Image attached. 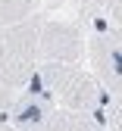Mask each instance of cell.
Masks as SVG:
<instances>
[{"instance_id": "6da1fadb", "label": "cell", "mask_w": 122, "mask_h": 131, "mask_svg": "<svg viewBox=\"0 0 122 131\" xmlns=\"http://www.w3.org/2000/svg\"><path fill=\"white\" fill-rule=\"evenodd\" d=\"M38 19L13 22L0 28V81L16 91L28 84V78L38 66Z\"/></svg>"}, {"instance_id": "7a4b0ae2", "label": "cell", "mask_w": 122, "mask_h": 131, "mask_svg": "<svg viewBox=\"0 0 122 131\" xmlns=\"http://www.w3.org/2000/svg\"><path fill=\"white\" fill-rule=\"evenodd\" d=\"M85 50H88V59H91V75L100 81V88L119 97V91H122L119 31H113V28H94V35L85 41Z\"/></svg>"}, {"instance_id": "3957f363", "label": "cell", "mask_w": 122, "mask_h": 131, "mask_svg": "<svg viewBox=\"0 0 122 131\" xmlns=\"http://www.w3.org/2000/svg\"><path fill=\"white\" fill-rule=\"evenodd\" d=\"M81 56H85V38L72 19H47L38 25V59L78 62Z\"/></svg>"}, {"instance_id": "277c9868", "label": "cell", "mask_w": 122, "mask_h": 131, "mask_svg": "<svg viewBox=\"0 0 122 131\" xmlns=\"http://www.w3.org/2000/svg\"><path fill=\"white\" fill-rule=\"evenodd\" d=\"M53 109H57V100L47 91L34 88V84H25L16 94V100L10 103V109L3 116L10 119L13 128H47V119H50Z\"/></svg>"}, {"instance_id": "5b68a950", "label": "cell", "mask_w": 122, "mask_h": 131, "mask_svg": "<svg viewBox=\"0 0 122 131\" xmlns=\"http://www.w3.org/2000/svg\"><path fill=\"white\" fill-rule=\"evenodd\" d=\"M103 97V88L100 81L91 75V72H81L72 66V72L66 75V81L57 91V103L66 106V109H94Z\"/></svg>"}, {"instance_id": "8992f818", "label": "cell", "mask_w": 122, "mask_h": 131, "mask_svg": "<svg viewBox=\"0 0 122 131\" xmlns=\"http://www.w3.org/2000/svg\"><path fill=\"white\" fill-rule=\"evenodd\" d=\"M47 128H60V131H88V128H100L97 125V116L91 109H66V106H57L47 119Z\"/></svg>"}, {"instance_id": "52a82bcc", "label": "cell", "mask_w": 122, "mask_h": 131, "mask_svg": "<svg viewBox=\"0 0 122 131\" xmlns=\"http://www.w3.org/2000/svg\"><path fill=\"white\" fill-rule=\"evenodd\" d=\"M31 9H34V0H0V28L22 22L25 16H31Z\"/></svg>"}, {"instance_id": "ba28073f", "label": "cell", "mask_w": 122, "mask_h": 131, "mask_svg": "<svg viewBox=\"0 0 122 131\" xmlns=\"http://www.w3.org/2000/svg\"><path fill=\"white\" fill-rule=\"evenodd\" d=\"M88 9L103 13V16L110 19V25H113V28H119V22H122V0H91Z\"/></svg>"}, {"instance_id": "9c48e42d", "label": "cell", "mask_w": 122, "mask_h": 131, "mask_svg": "<svg viewBox=\"0 0 122 131\" xmlns=\"http://www.w3.org/2000/svg\"><path fill=\"white\" fill-rule=\"evenodd\" d=\"M78 3H81V6H88V3H91V0H78Z\"/></svg>"}]
</instances>
